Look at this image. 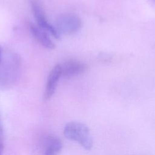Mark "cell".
<instances>
[{
	"label": "cell",
	"mask_w": 155,
	"mask_h": 155,
	"mask_svg": "<svg viewBox=\"0 0 155 155\" xmlns=\"http://www.w3.org/2000/svg\"><path fill=\"white\" fill-rule=\"evenodd\" d=\"M64 134L67 139L78 142L84 148L90 150L93 147V140L88 127L78 122H71L65 125Z\"/></svg>",
	"instance_id": "cell-1"
},
{
	"label": "cell",
	"mask_w": 155,
	"mask_h": 155,
	"mask_svg": "<svg viewBox=\"0 0 155 155\" xmlns=\"http://www.w3.org/2000/svg\"><path fill=\"white\" fill-rule=\"evenodd\" d=\"M81 18L74 13L61 14L56 19L54 28L59 35H69L78 31L82 27Z\"/></svg>",
	"instance_id": "cell-2"
},
{
	"label": "cell",
	"mask_w": 155,
	"mask_h": 155,
	"mask_svg": "<svg viewBox=\"0 0 155 155\" xmlns=\"http://www.w3.org/2000/svg\"><path fill=\"white\" fill-rule=\"evenodd\" d=\"M31 9L38 25L42 29L47 31L54 38H59V35L57 32L54 27L52 26L48 22L44 13L42 8L36 1H31Z\"/></svg>",
	"instance_id": "cell-3"
},
{
	"label": "cell",
	"mask_w": 155,
	"mask_h": 155,
	"mask_svg": "<svg viewBox=\"0 0 155 155\" xmlns=\"http://www.w3.org/2000/svg\"><path fill=\"white\" fill-rule=\"evenodd\" d=\"M61 76V65L59 64L55 65L54 68L51 70L47 79V82L44 93V99L45 101L49 100L53 95L56 90L59 79Z\"/></svg>",
	"instance_id": "cell-4"
},
{
	"label": "cell",
	"mask_w": 155,
	"mask_h": 155,
	"mask_svg": "<svg viewBox=\"0 0 155 155\" xmlns=\"http://www.w3.org/2000/svg\"><path fill=\"white\" fill-rule=\"evenodd\" d=\"M62 76L64 77H72L82 73L85 70V65L76 60L66 61L61 65Z\"/></svg>",
	"instance_id": "cell-5"
},
{
	"label": "cell",
	"mask_w": 155,
	"mask_h": 155,
	"mask_svg": "<svg viewBox=\"0 0 155 155\" xmlns=\"http://www.w3.org/2000/svg\"><path fill=\"white\" fill-rule=\"evenodd\" d=\"M29 28L35 39L44 47L49 49H53L54 48L55 46L53 42L48 38L47 34L42 30V29L36 27L32 23L29 24Z\"/></svg>",
	"instance_id": "cell-6"
},
{
	"label": "cell",
	"mask_w": 155,
	"mask_h": 155,
	"mask_svg": "<svg viewBox=\"0 0 155 155\" xmlns=\"http://www.w3.org/2000/svg\"><path fill=\"white\" fill-rule=\"evenodd\" d=\"M62 148V143L60 139L55 137H50L48 139L44 155H58Z\"/></svg>",
	"instance_id": "cell-7"
},
{
	"label": "cell",
	"mask_w": 155,
	"mask_h": 155,
	"mask_svg": "<svg viewBox=\"0 0 155 155\" xmlns=\"http://www.w3.org/2000/svg\"><path fill=\"white\" fill-rule=\"evenodd\" d=\"M4 135H3V129H2V126L0 119V146L1 147H4Z\"/></svg>",
	"instance_id": "cell-8"
},
{
	"label": "cell",
	"mask_w": 155,
	"mask_h": 155,
	"mask_svg": "<svg viewBox=\"0 0 155 155\" xmlns=\"http://www.w3.org/2000/svg\"><path fill=\"white\" fill-rule=\"evenodd\" d=\"M2 51H1V49L0 48V65H1V64L2 62Z\"/></svg>",
	"instance_id": "cell-9"
},
{
	"label": "cell",
	"mask_w": 155,
	"mask_h": 155,
	"mask_svg": "<svg viewBox=\"0 0 155 155\" xmlns=\"http://www.w3.org/2000/svg\"><path fill=\"white\" fill-rule=\"evenodd\" d=\"M3 148H4V147H1V146H0V155H2V151H3Z\"/></svg>",
	"instance_id": "cell-10"
}]
</instances>
